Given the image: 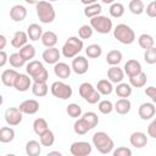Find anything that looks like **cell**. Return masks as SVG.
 <instances>
[{"mask_svg":"<svg viewBox=\"0 0 156 156\" xmlns=\"http://www.w3.org/2000/svg\"><path fill=\"white\" fill-rule=\"evenodd\" d=\"M90 129H91V128L89 127V124H88L82 117L78 118V119H76V122H74V124H73V130H74V133L78 134V135H84V134H87Z\"/></svg>","mask_w":156,"mask_h":156,"instance_id":"836d02e7","label":"cell"},{"mask_svg":"<svg viewBox=\"0 0 156 156\" xmlns=\"http://www.w3.org/2000/svg\"><path fill=\"white\" fill-rule=\"evenodd\" d=\"M41 144L40 141H37V140H29L27 141L26 144V154L27 156H39L41 154Z\"/></svg>","mask_w":156,"mask_h":156,"instance_id":"d4e9b609","label":"cell"},{"mask_svg":"<svg viewBox=\"0 0 156 156\" xmlns=\"http://www.w3.org/2000/svg\"><path fill=\"white\" fill-rule=\"evenodd\" d=\"M6 62H9V56L4 51H0V67H4L6 65Z\"/></svg>","mask_w":156,"mask_h":156,"instance_id":"f5cc1de1","label":"cell"},{"mask_svg":"<svg viewBox=\"0 0 156 156\" xmlns=\"http://www.w3.org/2000/svg\"><path fill=\"white\" fill-rule=\"evenodd\" d=\"M112 156H132V150L127 146H118L113 150Z\"/></svg>","mask_w":156,"mask_h":156,"instance_id":"c3c4849f","label":"cell"},{"mask_svg":"<svg viewBox=\"0 0 156 156\" xmlns=\"http://www.w3.org/2000/svg\"><path fill=\"white\" fill-rule=\"evenodd\" d=\"M91 143L96 147V150L100 154H104V155H107L115 147V143H113L112 138L105 132L94 133L93 136H91Z\"/></svg>","mask_w":156,"mask_h":156,"instance_id":"6da1fadb","label":"cell"},{"mask_svg":"<svg viewBox=\"0 0 156 156\" xmlns=\"http://www.w3.org/2000/svg\"><path fill=\"white\" fill-rule=\"evenodd\" d=\"M58 41V38H57V34L52 30H46L44 32L43 37H41V44L49 49V48H55V45L57 44Z\"/></svg>","mask_w":156,"mask_h":156,"instance_id":"603a6c76","label":"cell"},{"mask_svg":"<svg viewBox=\"0 0 156 156\" xmlns=\"http://www.w3.org/2000/svg\"><path fill=\"white\" fill-rule=\"evenodd\" d=\"M6 43H7L6 37H5L4 34H0V50H1V51H4V49H5V46H6Z\"/></svg>","mask_w":156,"mask_h":156,"instance_id":"db71d44e","label":"cell"},{"mask_svg":"<svg viewBox=\"0 0 156 156\" xmlns=\"http://www.w3.org/2000/svg\"><path fill=\"white\" fill-rule=\"evenodd\" d=\"M123 78H124V71L119 66H111L107 69V79L111 83L119 84V83H122Z\"/></svg>","mask_w":156,"mask_h":156,"instance_id":"e0dca14e","label":"cell"},{"mask_svg":"<svg viewBox=\"0 0 156 156\" xmlns=\"http://www.w3.org/2000/svg\"><path fill=\"white\" fill-rule=\"evenodd\" d=\"M50 91L55 98H57L60 100H67L73 94L72 87L66 84V83H63V82H61V80L54 82L51 84V87H50Z\"/></svg>","mask_w":156,"mask_h":156,"instance_id":"ba28073f","label":"cell"},{"mask_svg":"<svg viewBox=\"0 0 156 156\" xmlns=\"http://www.w3.org/2000/svg\"><path fill=\"white\" fill-rule=\"evenodd\" d=\"M98 108L102 115H110L115 110V105L110 100H100Z\"/></svg>","mask_w":156,"mask_h":156,"instance_id":"f6af8a7d","label":"cell"},{"mask_svg":"<svg viewBox=\"0 0 156 156\" xmlns=\"http://www.w3.org/2000/svg\"><path fill=\"white\" fill-rule=\"evenodd\" d=\"M101 11H102V6H101L99 2H94V4H90V5L85 6V9H84V15L91 20V18H94V17H96V16H100Z\"/></svg>","mask_w":156,"mask_h":156,"instance_id":"4dcf8cb0","label":"cell"},{"mask_svg":"<svg viewBox=\"0 0 156 156\" xmlns=\"http://www.w3.org/2000/svg\"><path fill=\"white\" fill-rule=\"evenodd\" d=\"M144 61L149 65H154L156 63V48H150L147 50H145L144 52Z\"/></svg>","mask_w":156,"mask_h":156,"instance_id":"7dc6e473","label":"cell"},{"mask_svg":"<svg viewBox=\"0 0 156 156\" xmlns=\"http://www.w3.org/2000/svg\"><path fill=\"white\" fill-rule=\"evenodd\" d=\"M113 37H115V39H117V41H119L121 44H124V45H130L135 40L134 30L126 23H119L115 27Z\"/></svg>","mask_w":156,"mask_h":156,"instance_id":"5b68a950","label":"cell"},{"mask_svg":"<svg viewBox=\"0 0 156 156\" xmlns=\"http://www.w3.org/2000/svg\"><path fill=\"white\" fill-rule=\"evenodd\" d=\"M21 55H22V57L26 60V61H33V58L35 57V48L32 45V44H27V45H24L22 49H20V51H18Z\"/></svg>","mask_w":156,"mask_h":156,"instance_id":"d590c367","label":"cell"},{"mask_svg":"<svg viewBox=\"0 0 156 156\" xmlns=\"http://www.w3.org/2000/svg\"><path fill=\"white\" fill-rule=\"evenodd\" d=\"M46 156H63V155H62L60 151H55V150H54V151L48 152V154H46Z\"/></svg>","mask_w":156,"mask_h":156,"instance_id":"11a10c76","label":"cell"},{"mask_svg":"<svg viewBox=\"0 0 156 156\" xmlns=\"http://www.w3.org/2000/svg\"><path fill=\"white\" fill-rule=\"evenodd\" d=\"M85 54L89 58H98L102 55V49L99 44H90L85 49Z\"/></svg>","mask_w":156,"mask_h":156,"instance_id":"ab89813d","label":"cell"},{"mask_svg":"<svg viewBox=\"0 0 156 156\" xmlns=\"http://www.w3.org/2000/svg\"><path fill=\"white\" fill-rule=\"evenodd\" d=\"M145 11H146V15H147L149 17L155 18V17H156V0L149 2L147 6H146V10H145Z\"/></svg>","mask_w":156,"mask_h":156,"instance_id":"681fc988","label":"cell"},{"mask_svg":"<svg viewBox=\"0 0 156 156\" xmlns=\"http://www.w3.org/2000/svg\"><path fill=\"white\" fill-rule=\"evenodd\" d=\"M90 26L95 32L100 34H108L112 30L113 23H112V20L108 18L107 16L100 15L90 20Z\"/></svg>","mask_w":156,"mask_h":156,"instance_id":"52a82bcc","label":"cell"},{"mask_svg":"<svg viewBox=\"0 0 156 156\" xmlns=\"http://www.w3.org/2000/svg\"><path fill=\"white\" fill-rule=\"evenodd\" d=\"M48 129H49V124H48V122H46L45 118L39 117V118L34 119V122H33V130H34V133H35L37 135L40 136V135H41L43 133H45Z\"/></svg>","mask_w":156,"mask_h":156,"instance_id":"d6a6232c","label":"cell"},{"mask_svg":"<svg viewBox=\"0 0 156 156\" xmlns=\"http://www.w3.org/2000/svg\"><path fill=\"white\" fill-rule=\"evenodd\" d=\"M145 95L151 99L152 104H156V87L150 85V87L145 88Z\"/></svg>","mask_w":156,"mask_h":156,"instance_id":"f907efd6","label":"cell"},{"mask_svg":"<svg viewBox=\"0 0 156 156\" xmlns=\"http://www.w3.org/2000/svg\"><path fill=\"white\" fill-rule=\"evenodd\" d=\"M123 58V55L119 50H111L106 55V62L110 66H118Z\"/></svg>","mask_w":156,"mask_h":156,"instance_id":"f546056e","label":"cell"},{"mask_svg":"<svg viewBox=\"0 0 156 156\" xmlns=\"http://www.w3.org/2000/svg\"><path fill=\"white\" fill-rule=\"evenodd\" d=\"M71 68L72 71L76 73V74H84L88 72L89 69V62H88V58H85L84 56H77L72 60V63H71Z\"/></svg>","mask_w":156,"mask_h":156,"instance_id":"8fae6325","label":"cell"},{"mask_svg":"<svg viewBox=\"0 0 156 156\" xmlns=\"http://www.w3.org/2000/svg\"><path fill=\"white\" fill-rule=\"evenodd\" d=\"M82 118L89 124V127H90L91 129L95 128V127L98 126V123H99V117H98V115H96L95 112H93V111H88V112L83 113V115H82Z\"/></svg>","mask_w":156,"mask_h":156,"instance_id":"ee69618b","label":"cell"},{"mask_svg":"<svg viewBox=\"0 0 156 156\" xmlns=\"http://www.w3.org/2000/svg\"><path fill=\"white\" fill-rule=\"evenodd\" d=\"M60 57H61V52L58 51L57 48H49V49H45V50L43 51V54H41L43 61H44L45 63H48V65H54V66H55L57 62H60V61H58Z\"/></svg>","mask_w":156,"mask_h":156,"instance_id":"4fadbf2b","label":"cell"},{"mask_svg":"<svg viewBox=\"0 0 156 156\" xmlns=\"http://www.w3.org/2000/svg\"><path fill=\"white\" fill-rule=\"evenodd\" d=\"M93 33H94V29L91 28L90 24H83V26H80V28L78 29V37H79L82 40L91 38Z\"/></svg>","mask_w":156,"mask_h":156,"instance_id":"bcb514c9","label":"cell"},{"mask_svg":"<svg viewBox=\"0 0 156 156\" xmlns=\"http://www.w3.org/2000/svg\"><path fill=\"white\" fill-rule=\"evenodd\" d=\"M138 44L141 49L144 50H147L150 48H154V44H155V40L152 38V35L147 34V33H143L139 35L138 38Z\"/></svg>","mask_w":156,"mask_h":156,"instance_id":"1f68e13d","label":"cell"},{"mask_svg":"<svg viewBox=\"0 0 156 156\" xmlns=\"http://www.w3.org/2000/svg\"><path fill=\"white\" fill-rule=\"evenodd\" d=\"M20 111L26 115H35L39 111V102L35 99H27L22 101L18 106Z\"/></svg>","mask_w":156,"mask_h":156,"instance_id":"2e32d148","label":"cell"},{"mask_svg":"<svg viewBox=\"0 0 156 156\" xmlns=\"http://www.w3.org/2000/svg\"><path fill=\"white\" fill-rule=\"evenodd\" d=\"M32 80H33V79H32L28 74H26V73H20L18 77H17V79H16V82H15L13 88H15L17 91L24 93V91H27L29 88H32V85H33V82H32Z\"/></svg>","mask_w":156,"mask_h":156,"instance_id":"5bb4252c","label":"cell"},{"mask_svg":"<svg viewBox=\"0 0 156 156\" xmlns=\"http://www.w3.org/2000/svg\"><path fill=\"white\" fill-rule=\"evenodd\" d=\"M30 89H32L33 95L38 96V98L46 96V94L49 91V87H48L46 82H33V85Z\"/></svg>","mask_w":156,"mask_h":156,"instance_id":"4316f807","label":"cell"},{"mask_svg":"<svg viewBox=\"0 0 156 156\" xmlns=\"http://www.w3.org/2000/svg\"><path fill=\"white\" fill-rule=\"evenodd\" d=\"M146 82H147V76L144 72L136 74L135 77L129 78V84L132 85V88H143L145 87Z\"/></svg>","mask_w":156,"mask_h":156,"instance_id":"e575fe53","label":"cell"},{"mask_svg":"<svg viewBox=\"0 0 156 156\" xmlns=\"http://www.w3.org/2000/svg\"><path fill=\"white\" fill-rule=\"evenodd\" d=\"M124 6H123V4H121V2H112L111 4V6H110V9H108V12H110V15L112 16V17H115V18H119V17H122L123 15H124Z\"/></svg>","mask_w":156,"mask_h":156,"instance_id":"b9f144b4","label":"cell"},{"mask_svg":"<svg viewBox=\"0 0 156 156\" xmlns=\"http://www.w3.org/2000/svg\"><path fill=\"white\" fill-rule=\"evenodd\" d=\"M78 91H79L80 98H83L88 104L94 105V104L100 102L101 95H100V93L96 90V88L93 84H90L88 82H84V83H82L79 85Z\"/></svg>","mask_w":156,"mask_h":156,"instance_id":"8992f818","label":"cell"},{"mask_svg":"<svg viewBox=\"0 0 156 156\" xmlns=\"http://www.w3.org/2000/svg\"><path fill=\"white\" fill-rule=\"evenodd\" d=\"M132 91H133V88L129 83H123L122 82V83L117 84V87L115 88V93L121 99H128L132 95Z\"/></svg>","mask_w":156,"mask_h":156,"instance_id":"484cf974","label":"cell"},{"mask_svg":"<svg viewBox=\"0 0 156 156\" xmlns=\"http://www.w3.org/2000/svg\"><path fill=\"white\" fill-rule=\"evenodd\" d=\"M71 72H72V68L66 62H57L54 66V73L60 79H67V78H69Z\"/></svg>","mask_w":156,"mask_h":156,"instance_id":"7402d4cb","label":"cell"},{"mask_svg":"<svg viewBox=\"0 0 156 156\" xmlns=\"http://www.w3.org/2000/svg\"><path fill=\"white\" fill-rule=\"evenodd\" d=\"M9 62L13 68H21L26 65V60L22 57V55L20 52H13L9 56Z\"/></svg>","mask_w":156,"mask_h":156,"instance_id":"74e56055","label":"cell"},{"mask_svg":"<svg viewBox=\"0 0 156 156\" xmlns=\"http://www.w3.org/2000/svg\"><path fill=\"white\" fill-rule=\"evenodd\" d=\"M5 121L9 126L11 127H15V126H18L22 119H23V113L20 111L18 107H9L6 111H5Z\"/></svg>","mask_w":156,"mask_h":156,"instance_id":"30bf717a","label":"cell"},{"mask_svg":"<svg viewBox=\"0 0 156 156\" xmlns=\"http://www.w3.org/2000/svg\"><path fill=\"white\" fill-rule=\"evenodd\" d=\"M147 135L156 139V121H152L149 126H147Z\"/></svg>","mask_w":156,"mask_h":156,"instance_id":"816d5d0a","label":"cell"},{"mask_svg":"<svg viewBox=\"0 0 156 156\" xmlns=\"http://www.w3.org/2000/svg\"><path fill=\"white\" fill-rule=\"evenodd\" d=\"M5 156H16L15 154H7V155H5Z\"/></svg>","mask_w":156,"mask_h":156,"instance_id":"9f6ffc18","label":"cell"},{"mask_svg":"<svg viewBox=\"0 0 156 156\" xmlns=\"http://www.w3.org/2000/svg\"><path fill=\"white\" fill-rule=\"evenodd\" d=\"M154 121H156V117H155V118H154Z\"/></svg>","mask_w":156,"mask_h":156,"instance_id":"6f0895ef","label":"cell"},{"mask_svg":"<svg viewBox=\"0 0 156 156\" xmlns=\"http://www.w3.org/2000/svg\"><path fill=\"white\" fill-rule=\"evenodd\" d=\"M95 88H96V90L100 93V95H110V94L115 90L112 83H111L108 79H100V80L98 82V84H96Z\"/></svg>","mask_w":156,"mask_h":156,"instance_id":"f1b7e54d","label":"cell"},{"mask_svg":"<svg viewBox=\"0 0 156 156\" xmlns=\"http://www.w3.org/2000/svg\"><path fill=\"white\" fill-rule=\"evenodd\" d=\"M10 17L13 22H22L27 17V9L23 5L17 4L10 9Z\"/></svg>","mask_w":156,"mask_h":156,"instance_id":"ffe728a7","label":"cell"},{"mask_svg":"<svg viewBox=\"0 0 156 156\" xmlns=\"http://www.w3.org/2000/svg\"><path fill=\"white\" fill-rule=\"evenodd\" d=\"M15 139V130L11 127H2L0 129V141L6 144Z\"/></svg>","mask_w":156,"mask_h":156,"instance_id":"8d00e7d4","label":"cell"},{"mask_svg":"<svg viewBox=\"0 0 156 156\" xmlns=\"http://www.w3.org/2000/svg\"><path fill=\"white\" fill-rule=\"evenodd\" d=\"M123 71H124V73L128 76V78L135 77L136 74H139V73H141V72H143L141 63H140L138 60L130 58V60H128V61L124 63Z\"/></svg>","mask_w":156,"mask_h":156,"instance_id":"9a60e30c","label":"cell"},{"mask_svg":"<svg viewBox=\"0 0 156 156\" xmlns=\"http://www.w3.org/2000/svg\"><path fill=\"white\" fill-rule=\"evenodd\" d=\"M28 34L27 32H23V30H17L12 39H11V45L15 48V49H22L24 45L28 44Z\"/></svg>","mask_w":156,"mask_h":156,"instance_id":"44dd1931","label":"cell"},{"mask_svg":"<svg viewBox=\"0 0 156 156\" xmlns=\"http://www.w3.org/2000/svg\"><path fill=\"white\" fill-rule=\"evenodd\" d=\"M35 10H37V16L41 23L49 24L54 22L56 13H55V9L52 4L48 1H39L35 4Z\"/></svg>","mask_w":156,"mask_h":156,"instance_id":"277c9868","label":"cell"},{"mask_svg":"<svg viewBox=\"0 0 156 156\" xmlns=\"http://www.w3.org/2000/svg\"><path fill=\"white\" fill-rule=\"evenodd\" d=\"M91 150V144L88 141H74L69 146V152L72 156H89Z\"/></svg>","mask_w":156,"mask_h":156,"instance_id":"9c48e42d","label":"cell"},{"mask_svg":"<svg viewBox=\"0 0 156 156\" xmlns=\"http://www.w3.org/2000/svg\"><path fill=\"white\" fill-rule=\"evenodd\" d=\"M27 34H28V38L32 41H37L39 39L41 40V37H43L44 32H43V28L38 23H32L27 28Z\"/></svg>","mask_w":156,"mask_h":156,"instance_id":"cb8c5ba5","label":"cell"},{"mask_svg":"<svg viewBox=\"0 0 156 156\" xmlns=\"http://www.w3.org/2000/svg\"><path fill=\"white\" fill-rule=\"evenodd\" d=\"M26 72L33 79V82H46L49 78L48 69L40 61H37V60H33L27 63Z\"/></svg>","mask_w":156,"mask_h":156,"instance_id":"7a4b0ae2","label":"cell"},{"mask_svg":"<svg viewBox=\"0 0 156 156\" xmlns=\"http://www.w3.org/2000/svg\"><path fill=\"white\" fill-rule=\"evenodd\" d=\"M66 112H67V115L69 117L76 118V119H78L79 117H82V107L78 104H74V102L68 104V106L66 107Z\"/></svg>","mask_w":156,"mask_h":156,"instance_id":"7bdbcfd3","label":"cell"},{"mask_svg":"<svg viewBox=\"0 0 156 156\" xmlns=\"http://www.w3.org/2000/svg\"><path fill=\"white\" fill-rule=\"evenodd\" d=\"M83 46H84L83 40L79 37H69L65 41L61 52L66 58H74L83 50Z\"/></svg>","mask_w":156,"mask_h":156,"instance_id":"3957f363","label":"cell"},{"mask_svg":"<svg viewBox=\"0 0 156 156\" xmlns=\"http://www.w3.org/2000/svg\"><path fill=\"white\" fill-rule=\"evenodd\" d=\"M129 143L132 146H134L136 149H143L147 144V136L143 132H134L129 136Z\"/></svg>","mask_w":156,"mask_h":156,"instance_id":"d6986e66","label":"cell"},{"mask_svg":"<svg viewBox=\"0 0 156 156\" xmlns=\"http://www.w3.org/2000/svg\"><path fill=\"white\" fill-rule=\"evenodd\" d=\"M39 141L43 146H52V144L55 143V134L52 133V130L48 129L45 133H43L39 136Z\"/></svg>","mask_w":156,"mask_h":156,"instance_id":"60d3db41","label":"cell"},{"mask_svg":"<svg viewBox=\"0 0 156 156\" xmlns=\"http://www.w3.org/2000/svg\"><path fill=\"white\" fill-rule=\"evenodd\" d=\"M132 108V102L128 99H118L115 102V111L118 115H127Z\"/></svg>","mask_w":156,"mask_h":156,"instance_id":"83f0119b","label":"cell"},{"mask_svg":"<svg viewBox=\"0 0 156 156\" xmlns=\"http://www.w3.org/2000/svg\"><path fill=\"white\" fill-rule=\"evenodd\" d=\"M128 9L133 15H141L145 11V5L141 0H132L128 4Z\"/></svg>","mask_w":156,"mask_h":156,"instance_id":"f35d334b","label":"cell"},{"mask_svg":"<svg viewBox=\"0 0 156 156\" xmlns=\"http://www.w3.org/2000/svg\"><path fill=\"white\" fill-rule=\"evenodd\" d=\"M156 106L152 102H143L138 108V115L143 121H149L155 117Z\"/></svg>","mask_w":156,"mask_h":156,"instance_id":"7c38bea8","label":"cell"},{"mask_svg":"<svg viewBox=\"0 0 156 156\" xmlns=\"http://www.w3.org/2000/svg\"><path fill=\"white\" fill-rule=\"evenodd\" d=\"M18 72L15 69V68H7L5 71H2L1 73V83L5 85V87H13L15 85V82L18 77Z\"/></svg>","mask_w":156,"mask_h":156,"instance_id":"ac0fdd59","label":"cell"}]
</instances>
